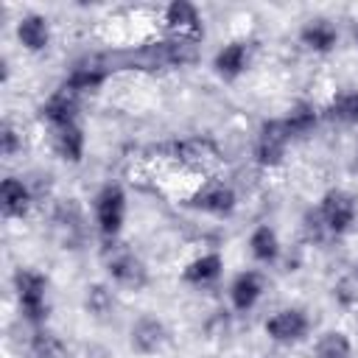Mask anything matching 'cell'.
<instances>
[{"instance_id":"obj_15","label":"cell","mask_w":358,"mask_h":358,"mask_svg":"<svg viewBox=\"0 0 358 358\" xmlns=\"http://www.w3.org/2000/svg\"><path fill=\"white\" fill-rule=\"evenodd\" d=\"M34 204L31 187L20 176H6L0 182V210L6 218H25Z\"/></svg>"},{"instance_id":"obj_3","label":"cell","mask_w":358,"mask_h":358,"mask_svg":"<svg viewBox=\"0 0 358 358\" xmlns=\"http://www.w3.org/2000/svg\"><path fill=\"white\" fill-rule=\"evenodd\" d=\"M319 218L327 229V235H344L352 229L355 218H358V201L350 190L341 187H330L322 199H319Z\"/></svg>"},{"instance_id":"obj_27","label":"cell","mask_w":358,"mask_h":358,"mask_svg":"<svg viewBox=\"0 0 358 358\" xmlns=\"http://www.w3.org/2000/svg\"><path fill=\"white\" fill-rule=\"evenodd\" d=\"M352 39H355V45H358V22H355V31H352Z\"/></svg>"},{"instance_id":"obj_8","label":"cell","mask_w":358,"mask_h":358,"mask_svg":"<svg viewBox=\"0 0 358 358\" xmlns=\"http://www.w3.org/2000/svg\"><path fill=\"white\" fill-rule=\"evenodd\" d=\"M168 344V327L162 319H157L154 313H143L140 319H134L131 330H129V347L137 355H157L162 352V347Z\"/></svg>"},{"instance_id":"obj_12","label":"cell","mask_w":358,"mask_h":358,"mask_svg":"<svg viewBox=\"0 0 358 358\" xmlns=\"http://www.w3.org/2000/svg\"><path fill=\"white\" fill-rule=\"evenodd\" d=\"M249 45L246 42H227L213 56V73L221 81H238L249 70Z\"/></svg>"},{"instance_id":"obj_16","label":"cell","mask_w":358,"mask_h":358,"mask_svg":"<svg viewBox=\"0 0 358 358\" xmlns=\"http://www.w3.org/2000/svg\"><path fill=\"white\" fill-rule=\"evenodd\" d=\"M299 42L313 53H330L338 45V28L327 17H313L299 28Z\"/></svg>"},{"instance_id":"obj_2","label":"cell","mask_w":358,"mask_h":358,"mask_svg":"<svg viewBox=\"0 0 358 358\" xmlns=\"http://www.w3.org/2000/svg\"><path fill=\"white\" fill-rule=\"evenodd\" d=\"M126 190L117 185V182H109L103 185L95 199H92V213H95V227H98V235L106 241V243H115L117 235L123 232V224H126Z\"/></svg>"},{"instance_id":"obj_5","label":"cell","mask_w":358,"mask_h":358,"mask_svg":"<svg viewBox=\"0 0 358 358\" xmlns=\"http://www.w3.org/2000/svg\"><path fill=\"white\" fill-rule=\"evenodd\" d=\"M106 274L117 288H126V291H143L148 285L145 263L126 246H115L106 255Z\"/></svg>"},{"instance_id":"obj_25","label":"cell","mask_w":358,"mask_h":358,"mask_svg":"<svg viewBox=\"0 0 358 358\" xmlns=\"http://www.w3.org/2000/svg\"><path fill=\"white\" fill-rule=\"evenodd\" d=\"M34 352L36 358H62V344L50 333H39L34 341Z\"/></svg>"},{"instance_id":"obj_24","label":"cell","mask_w":358,"mask_h":358,"mask_svg":"<svg viewBox=\"0 0 358 358\" xmlns=\"http://www.w3.org/2000/svg\"><path fill=\"white\" fill-rule=\"evenodd\" d=\"M20 148H22L20 131L11 126V120H3V126H0V151H3V157L8 159V157H14Z\"/></svg>"},{"instance_id":"obj_28","label":"cell","mask_w":358,"mask_h":358,"mask_svg":"<svg viewBox=\"0 0 358 358\" xmlns=\"http://www.w3.org/2000/svg\"><path fill=\"white\" fill-rule=\"evenodd\" d=\"M352 277H355V282H358V263H355V268H352Z\"/></svg>"},{"instance_id":"obj_17","label":"cell","mask_w":358,"mask_h":358,"mask_svg":"<svg viewBox=\"0 0 358 358\" xmlns=\"http://www.w3.org/2000/svg\"><path fill=\"white\" fill-rule=\"evenodd\" d=\"M109 78V70L101 59L92 62H81L70 70V76L64 78V87H70L76 95H87V92H98L103 87V81Z\"/></svg>"},{"instance_id":"obj_26","label":"cell","mask_w":358,"mask_h":358,"mask_svg":"<svg viewBox=\"0 0 358 358\" xmlns=\"http://www.w3.org/2000/svg\"><path fill=\"white\" fill-rule=\"evenodd\" d=\"M302 224H305V235H308L310 241H324V238H327V229H324V224H322V218H319V210H308Z\"/></svg>"},{"instance_id":"obj_14","label":"cell","mask_w":358,"mask_h":358,"mask_svg":"<svg viewBox=\"0 0 358 358\" xmlns=\"http://www.w3.org/2000/svg\"><path fill=\"white\" fill-rule=\"evenodd\" d=\"M17 39L28 53H42L50 45V22L45 14L28 11L17 22Z\"/></svg>"},{"instance_id":"obj_19","label":"cell","mask_w":358,"mask_h":358,"mask_svg":"<svg viewBox=\"0 0 358 358\" xmlns=\"http://www.w3.org/2000/svg\"><path fill=\"white\" fill-rule=\"evenodd\" d=\"M280 120H282L285 131L291 134V140H296V137H308V134L319 126V120H322V109H316V106L308 103V101H299V103H294V106L288 109V115L280 117Z\"/></svg>"},{"instance_id":"obj_21","label":"cell","mask_w":358,"mask_h":358,"mask_svg":"<svg viewBox=\"0 0 358 358\" xmlns=\"http://www.w3.org/2000/svg\"><path fill=\"white\" fill-rule=\"evenodd\" d=\"M322 117L341 123V126H352L358 123V90H341L330 98V103L322 109Z\"/></svg>"},{"instance_id":"obj_11","label":"cell","mask_w":358,"mask_h":358,"mask_svg":"<svg viewBox=\"0 0 358 358\" xmlns=\"http://www.w3.org/2000/svg\"><path fill=\"white\" fill-rule=\"evenodd\" d=\"M263 291H266L263 274H260L257 268H243V271H238V274L232 277V282H229V305H232L238 313H246V310H252V308L260 302Z\"/></svg>"},{"instance_id":"obj_13","label":"cell","mask_w":358,"mask_h":358,"mask_svg":"<svg viewBox=\"0 0 358 358\" xmlns=\"http://www.w3.org/2000/svg\"><path fill=\"white\" fill-rule=\"evenodd\" d=\"M221 274H224V257L218 252H204V255L193 257L190 263H185L182 282H187L193 288H207V285L218 282Z\"/></svg>"},{"instance_id":"obj_9","label":"cell","mask_w":358,"mask_h":358,"mask_svg":"<svg viewBox=\"0 0 358 358\" xmlns=\"http://www.w3.org/2000/svg\"><path fill=\"white\" fill-rule=\"evenodd\" d=\"M78 98L81 95H76L64 84L56 92L48 95V101L39 106V115L50 126V131L53 129H62V126H70V123H78Z\"/></svg>"},{"instance_id":"obj_1","label":"cell","mask_w":358,"mask_h":358,"mask_svg":"<svg viewBox=\"0 0 358 358\" xmlns=\"http://www.w3.org/2000/svg\"><path fill=\"white\" fill-rule=\"evenodd\" d=\"M14 294L20 302V310L25 322L34 327H42L48 322V277L36 268H17L14 271Z\"/></svg>"},{"instance_id":"obj_23","label":"cell","mask_w":358,"mask_h":358,"mask_svg":"<svg viewBox=\"0 0 358 358\" xmlns=\"http://www.w3.org/2000/svg\"><path fill=\"white\" fill-rule=\"evenodd\" d=\"M84 308L90 316L95 319H106L112 310H115V296H112V288L103 285V282H92L84 294Z\"/></svg>"},{"instance_id":"obj_6","label":"cell","mask_w":358,"mask_h":358,"mask_svg":"<svg viewBox=\"0 0 358 358\" xmlns=\"http://www.w3.org/2000/svg\"><path fill=\"white\" fill-rule=\"evenodd\" d=\"M288 145H291V134L285 131L282 120L274 117V120H266L260 129H257V137H255V162L260 168H280L285 162V154H288Z\"/></svg>"},{"instance_id":"obj_7","label":"cell","mask_w":358,"mask_h":358,"mask_svg":"<svg viewBox=\"0 0 358 358\" xmlns=\"http://www.w3.org/2000/svg\"><path fill=\"white\" fill-rule=\"evenodd\" d=\"M263 330L274 344H299L310 333V319L302 308H280L263 322Z\"/></svg>"},{"instance_id":"obj_22","label":"cell","mask_w":358,"mask_h":358,"mask_svg":"<svg viewBox=\"0 0 358 358\" xmlns=\"http://www.w3.org/2000/svg\"><path fill=\"white\" fill-rule=\"evenodd\" d=\"M316 358H352V341L344 330H327L316 338Z\"/></svg>"},{"instance_id":"obj_10","label":"cell","mask_w":358,"mask_h":358,"mask_svg":"<svg viewBox=\"0 0 358 358\" xmlns=\"http://www.w3.org/2000/svg\"><path fill=\"white\" fill-rule=\"evenodd\" d=\"M162 22H165L168 34H176V36H196V39L204 36L201 14H199V8H196L190 0H173V3H168L165 11H162Z\"/></svg>"},{"instance_id":"obj_20","label":"cell","mask_w":358,"mask_h":358,"mask_svg":"<svg viewBox=\"0 0 358 358\" xmlns=\"http://www.w3.org/2000/svg\"><path fill=\"white\" fill-rule=\"evenodd\" d=\"M249 255L260 263V266H271L280 260V238L274 232V227L260 224L252 229L249 235Z\"/></svg>"},{"instance_id":"obj_18","label":"cell","mask_w":358,"mask_h":358,"mask_svg":"<svg viewBox=\"0 0 358 358\" xmlns=\"http://www.w3.org/2000/svg\"><path fill=\"white\" fill-rule=\"evenodd\" d=\"M84 148H87V137H84L81 123H70V126L53 129V151H56L64 162H73V165L81 162Z\"/></svg>"},{"instance_id":"obj_4","label":"cell","mask_w":358,"mask_h":358,"mask_svg":"<svg viewBox=\"0 0 358 358\" xmlns=\"http://www.w3.org/2000/svg\"><path fill=\"white\" fill-rule=\"evenodd\" d=\"M187 204L204 215H213V218H229L238 207V193L232 190V185L221 182V179H207L201 182L193 196L187 199Z\"/></svg>"}]
</instances>
